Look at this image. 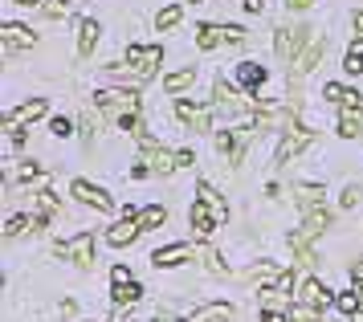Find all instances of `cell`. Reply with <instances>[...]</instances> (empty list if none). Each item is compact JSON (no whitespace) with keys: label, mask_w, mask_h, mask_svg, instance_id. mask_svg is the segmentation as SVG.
Returning a JSON list of instances; mask_svg holds the SVG:
<instances>
[{"label":"cell","mask_w":363,"mask_h":322,"mask_svg":"<svg viewBox=\"0 0 363 322\" xmlns=\"http://www.w3.org/2000/svg\"><path fill=\"white\" fill-rule=\"evenodd\" d=\"M21 4H41V0H21Z\"/></svg>","instance_id":"obj_46"},{"label":"cell","mask_w":363,"mask_h":322,"mask_svg":"<svg viewBox=\"0 0 363 322\" xmlns=\"http://www.w3.org/2000/svg\"><path fill=\"white\" fill-rule=\"evenodd\" d=\"M82 139H86V143L94 139V118H90V114H86V118H82Z\"/></svg>","instance_id":"obj_39"},{"label":"cell","mask_w":363,"mask_h":322,"mask_svg":"<svg viewBox=\"0 0 363 322\" xmlns=\"http://www.w3.org/2000/svg\"><path fill=\"white\" fill-rule=\"evenodd\" d=\"M245 277H249V282H262V286H278L281 270H278V265H269V261H262V265H253Z\"/></svg>","instance_id":"obj_23"},{"label":"cell","mask_w":363,"mask_h":322,"mask_svg":"<svg viewBox=\"0 0 363 322\" xmlns=\"http://www.w3.org/2000/svg\"><path fill=\"white\" fill-rule=\"evenodd\" d=\"M69 192L78 196V200H82L86 209H99V212H111V209H115V200H111V196L102 192V188L86 184V179H74V188H69Z\"/></svg>","instance_id":"obj_8"},{"label":"cell","mask_w":363,"mask_h":322,"mask_svg":"<svg viewBox=\"0 0 363 322\" xmlns=\"http://www.w3.org/2000/svg\"><path fill=\"white\" fill-rule=\"evenodd\" d=\"M306 147H311V131H290L278 143V163H290L294 155H302Z\"/></svg>","instance_id":"obj_12"},{"label":"cell","mask_w":363,"mask_h":322,"mask_svg":"<svg viewBox=\"0 0 363 322\" xmlns=\"http://www.w3.org/2000/svg\"><path fill=\"white\" fill-rule=\"evenodd\" d=\"M220 41H245V29H237V25H200L196 29V49H216Z\"/></svg>","instance_id":"obj_4"},{"label":"cell","mask_w":363,"mask_h":322,"mask_svg":"<svg viewBox=\"0 0 363 322\" xmlns=\"http://www.w3.org/2000/svg\"><path fill=\"white\" fill-rule=\"evenodd\" d=\"M188 221H192V228H196V237H208L213 228H220V225H216V216H213V209H208L204 200H196V204H192Z\"/></svg>","instance_id":"obj_15"},{"label":"cell","mask_w":363,"mask_h":322,"mask_svg":"<svg viewBox=\"0 0 363 322\" xmlns=\"http://www.w3.org/2000/svg\"><path fill=\"white\" fill-rule=\"evenodd\" d=\"M62 314H66V318H74V314H78V302H74V298H66V302H62Z\"/></svg>","instance_id":"obj_41"},{"label":"cell","mask_w":363,"mask_h":322,"mask_svg":"<svg viewBox=\"0 0 363 322\" xmlns=\"http://www.w3.org/2000/svg\"><path fill=\"white\" fill-rule=\"evenodd\" d=\"M37 212H41V216H53V212H57V192L41 188V192H37Z\"/></svg>","instance_id":"obj_30"},{"label":"cell","mask_w":363,"mask_h":322,"mask_svg":"<svg viewBox=\"0 0 363 322\" xmlns=\"http://www.w3.org/2000/svg\"><path fill=\"white\" fill-rule=\"evenodd\" d=\"M41 13L57 21V16H66V13H69V0H50V4H41Z\"/></svg>","instance_id":"obj_34"},{"label":"cell","mask_w":363,"mask_h":322,"mask_svg":"<svg viewBox=\"0 0 363 322\" xmlns=\"http://www.w3.org/2000/svg\"><path fill=\"white\" fill-rule=\"evenodd\" d=\"M50 131L57 135V139H69V135H74V123H69L66 114H62V118H53V123H50Z\"/></svg>","instance_id":"obj_35"},{"label":"cell","mask_w":363,"mask_h":322,"mask_svg":"<svg viewBox=\"0 0 363 322\" xmlns=\"http://www.w3.org/2000/svg\"><path fill=\"white\" fill-rule=\"evenodd\" d=\"M343 70L351 74V78H359L363 74V41H351V49H347V62Z\"/></svg>","instance_id":"obj_27"},{"label":"cell","mask_w":363,"mask_h":322,"mask_svg":"<svg viewBox=\"0 0 363 322\" xmlns=\"http://www.w3.org/2000/svg\"><path fill=\"white\" fill-rule=\"evenodd\" d=\"M330 221H335V216H330V209H306V221H302V228H298V233H290V245H294V249L311 245L314 237H323V233L330 228Z\"/></svg>","instance_id":"obj_2"},{"label":"cell","mask_w":363,"mask_h":322,"mask_svg":"<svg viewBox=\"0 0 363 322\" xmlns=\"http://www.w3.org/2000/svg\"><path fill=\"white\" fill-rule=\"evenodd\" d=\"M127 282H135L131 270H127V265H115V270H111V286H127Z\"/></svg>","instance_id":"obj_38"},{"label":"cell","mask_w":363,"mask_h":322,"mask_svg":"<svg viewBox=\"0 0 363 322\" xmlns=\"http://www.w3.org/2000/svg\"><path fill=\"white\" fill-rule=\"evenodd\" d=\"M45 111H50V106H45V98L21 102L17 111H9V114H4V123H0V127H25V123H37V118H41Z\"/></svg>","instance_id":"obj_10"},{"label":"cell","mask_w":363,"mask_h":322,"mask_svg":"<svg viewBox=\"0 0 363 322\" xmlns=\"http://www.w3.org/2000/svg\"><path fill=\"white\" fill-rule=\"evenodd\" d=\"M135 221L143 225V233H147V228H160V225L167 221V209H160V204H147V209L135 212Z\"/></svg>","instance_id":"obj_22"},{"label":"cell","mask_w":363,"mask_h":322,"mask_svg":"<svg viewBox=\"0 0 363 322\" xmlns=\"http://www.w3.org/2000/svg\"><path fill=\"white\" fill-rule=\"evenodd\" d=\"M311 4H314V0H286V9H290V13H294V9L302 13V9H311Z\"/></svg>","instance_id":"obj_43"},{"label":"cell","mask_w":363,"mask_h":322,"mask_svg":"<svg viewBox=\"0 0 363 322\" xmlns=\"http://www.w3.org/2000/svg\"><path fill=\"white\" fill-rule=\"evenodd\" d=\"M241 4H245V13H262L265 9V0H241Z\"/></svg>","instance_id":"obj_44"},{"label":"cell","mask_w":363,"mask_h":322,"mask_svg":"<svg viewBox=\"0 0 363 322\" xmlns=\"http://www.w3.org/2000/svg\"><path fill=\"white\" fill-rule=\"evenodd\" d=\"M99 33H102L99 21H90V16L78 25V53H82V57H86V53H94V45H99Z\"/></svg>","instance_id":"obj_19"},{"label":"cell","mask_w":363,"mask_h":322,"mask_svg":"<svg viewBox=\"0 0 363 322\" xmlns=\"http://www.w3.org/2000/svg\"><path fill=\"white\" fill-rule=\"evenodd\" d=\"M351 282H355V286H363V261H355V265H351Z\"/></svg>","instance_id":"obj_42"},{"label":"cell","mask_w":363,"mask_h":322,"mask_svg":"<svg viewBox=\"0 0 363 322\" xmlns=\"http://www.w3.org/2000/svg\"><path fill=\"white\" fill-rule=\"evenodd\" d=\"M111 298H115V306H131V302H139V298H143V286H139V282L115 286V290H111Z\"/></svg>","instance_id":"obj_24"},{"label":"cell","mask_w":363,"mask_h":322,"mask_svg":"<svg viewBox=\"0 0 363 322\" xmlns=\"http://www.w3.org/2000/svg\"><path fill=\"white\" fill-rule=\"evenodd\" d=\"M327 49H330V41H323V37H318V41H311V45L302 49V57L294 62V74H298V78H306V74H311L314 65H318L323 57H327Z\"/></svg>","instance_id":"obj_11"},{"label":"cell","mask_w":363,"mask_h":322,"mask_svg":"<svg viewBox=\"0 0 363 322\" xmlns=\"http://www.w3.org/2000/svg\"><path fill=\"white\" fill-rule=\"evenodd\" d=\"M323 196H327V188H318V184H294V200L302 209H318Z\"/></svg>","instance_id":"obj_20"},{"label":"cell","mask_w":363,"mask_h":322,"mask_svg":"<svg viewBox=\"0 0 363 322\" xmlns=\"http://www.w3.org/2000/svg\"><path fill=\"white\" fill-rule=\"evenodd\" d=\"M196 196H200V200H204V204H208V209H213L216 225H225V221H229V204L220 200V192H216L213 184H204V179H200V184H196Z\"/></svg>","instance_id":"obj_14"},{"label":"cell","mask_w":363,"mask_h":322,"mask_svg":"<svg viewBox=\"0 0 363 322\" xmlns=\"http://www.w3.org/2000/svg\"><path fill=\"white\" fill-rule=\"evenodd\" d=\"M25 228H29V216H13V221L4 225V237H21Z\"/></svg>","instance_id":"obj_36"},{"label":"cell","mask_w":363,"mask_h":322,"mask_svg":"<svg viewBox=\"0 0 363 322\" xmlns=\"http://www.w3.org/2000/svg\"><path fill=\"white\" fill-rule=\"evenodd\" d=\"M139 163H147V172H155V176H172L180 163H176V155L167 151V147H160L155 139H143V160Z\"/></svg>","instance_id":"obj_6"},{"label":"cell","mask_w":363,"mask_h":322,"mask_svg":"<svg viewBox=\"0 0 363 322\" xmlns=\"http://www.w3.org/2000/svg\"><path fill=\"white\" fill-rule=\"evenodd\" d=\"M237 78H241V86H262L265 70L257 62H241V65H237Z\"/></svg>","instance_id":"obj_26"},{"label":"cell","mask_w":363,"mask_h":322,"mask_svg":"<svg viewBox=\"0 0 363 322\" xmlns=\"http://www.w3.org/2000/svg\"><path fill=\"white\" fill-rule=\"evenodd\" d=\"M192 82H196V70L188 65V70H176V74H167V78H164V90H167V94H180V90H188Z\"/></svg>","instance_id":"obj_21"},{"label":"cell","mask_w":363,"mask_h":322,"mask_svg":"<svg viewBox=\"0 0 363 322\" xmlns=\"http://www.w3.org/2000/svg\"><path fill=\"white\" fill-rule=\"evenodd\" d=\"M0 37H4V45H13V49H33V41H37V33L33 29H25V25H4L0 29Z\"/></svg>","instance_id":"obj_18"},{"label":"cell","mask_w":363,"mask_h":322,"mask_svg":"<svg viewBox=\"0 0 363 322\" xmlns=\"http://www.w3.org/2000/svg\"><path fill=\"white\" fill-rule=\"evenodd\" d=\"M160 62H164V45H131L127 49V65H135L139 82H147Z\"/></svg>","instance_id":"obj_3"},{"label":"cell","mask_w":363,"mask_h":322,"mask_svg":"<svg viewBox=\"0 0 363 322\" xmlns=\"http://www.w3.org/2000/svg\"><path fill=\"white\" fill-rule=\"evenodd\" d=\"M339 135H343V139H363V118L355 111H343V118H339Z\"/></svg>","instance_id":"obj_25"},{"label":"cell","mask_w":363,"mask_h":322,"mask_svg":"<svg viewBox=\"0 0 363 322\" xmlns=\"http://www.w3.org/2000/svg\"><path fill=\"white\" fill-rule=\"evenodd\" d=\"M335 306L343 310V314H359V310H363V294H355V290L335 294Z\"/></svg>","instance_id":"obj_28"},{"label":"cell","mask_w":363,"mask_h":322,"mask_svg":"<svg viewBox=\"0 0 363 322\" xmlns=\"http://www.w3.org/2000/svg\"><path fill=\"white\" fill-rule=\"evenodd\" d=\"M57 253H62V257H69L78 270H90V265H94V233H78L74 241L57 245Z\"/></svg>","instance_id":"obj_5"},{"label":"cell","mask_w":363,"mask_h":322,"mask_svg":"<svg viewBox=\"0 0 363 322\" xmlns=\"http://www.w3.org/2000/svg\"><path fill=\"white\" fill-rule=\"evenodd\" d=\"M17 179H25V184L45 179V167H41V163H21V167H17Z\"/></svg>","instance_id":"obj_33"},{"label":"cell","mask_w":363,"mask_h":322,"mask_svg":"<svg viewBox=\"0 0 363 322\" xmlns=\"http://www.w3.org/2000/svg\"><path fill=\"white\" fill-rule=\"evenodd\" d=\"M339 204H343V209H355V204H359V184H347V188H343V200H339Z\"/></svg>","instance_id":"obj_37"},{"label":"cell","mask_w":363,"mask_h":322,"mask_svg":"<svg viewBox=\"0 0 363 322\" xmlns=\"http://www.w3.org/2000/svg\"><path fill=\"white\" fill-rule=\"evenodd\" d=\"M196 160V155H192V151H188V147H184V151H176V163H180V167H188V163Z\"/></svg>","instance_id":"obj_40"},{"label":"cell","mask_w":363,"mask_h":322,"mask_svg":"<svg viewBox=\"0 0 363 322\" xmlns=\"http://www.w3.org/2000/svg\"><path fill=\"white\" fill-rule=\"evenodd\" d=\"M200 257H204V265H208V274H216V277H225L229 270H225V261H220V253L216 249H200Z\"/></svg>","instance_id":"obj_32"},{"label":"cell","mask_w":363,"mask_h":322,"mask_svg":"<svg viewBox=\"0 0 363 322\" xmlns=\"http://www.w3.org/2000/svg\"><path fill=\"white\" fill-rule=\"evenodd\" d=\"M192 257V245H167V249H155V257L151 265H160V270H172V265H180V261Z\"/></svg>","instance_id":"obj_16"},{"label":"cell","mask_w":363,"mask_h":322,"mask_svg":"<svg viewBox=\"0 0 363 322\" xmlns=\"http://www.w3.org/2000/svg\"><path fill=\"white\" fill-rule=\"evenodd\" d=\"M155 25H160V29H176V25H180V4H167V9H160Z\"/></svg>","instance_id":"obj_31"},{"label":"cell","mask_w":363,"mask_h":322,"mask_svg":"<svg viewBox=\"0 0 363 322\" xmlns=\"http://www.w3.org/2000/svg\"><path fill=\"white\" fill-rule=\"evenodd\" d=\"M318 318H323L318 306H306V302H294L290 306V322H318Z\"/></svg>","instance_id":"obj_29"},{"label":"cell","mask_w":363,"mask_h":322,"mask_svg":"<svg viewBox=\"0 0 363 322\" xmlns=\"http://www.w3.org/2000/svg\"><path fill=\"white\" fill-rule=\"evenodd\" d=\"M306 37H311V29H306V25H294V29H278V37H274V49H278L281 62H294L298 53H302V45H306Z\"/></svg>","instance_id":"obj_7"},{"label":"cell","mask_w":363,"mask_h":322,"mask_svg":"<svg viewBox=\"0 0 363 322\" xmlns=\"http://www.w3.org/2000/svg\"><path fill=\"white\" fill-rule=\"evenodd\" d=\"M139 233H143V225H139L135 216H127V221H118V225L106 233V245H115V249H127V245H131Z\"/></svg>","instance_id":"obj_13"},{"label":"cell","mask_w":363,"mask_h":322,"mask_svg":"<svg viewBox=\"0 0 363 322\" xmlns=\"http://www.w3.org/2000/svg\"><path fill=\"white\" fill-rule=\"evenodd\" d=\"M176 114L180 123H188V131H208L213 127V106H192V102H176Z\"/></svg>","instance_id":"obj_9"},{"label":"cell","mask_w":363,"mask_h":322,"mask_svg":"<svg viewBox=\"0 0 363 322\" xmlns=\"http://www.w3.org/2000/svg\"><path fill=\"white\" fill-rule=\"evenodd\" d=\"M351 21H355V33H363V13H355Z\"/></svg>","instance_id":"obj_45"},{"label":"cell","mask_w":363,"mask_h":322,"mask_svg":"<svg viewBox=\"0 0 363 322\" xmlns=\"http://www.w3.org/2000/svg\"><path fill=\"white\" fill-rule=\"evenodd\" d=\"M298 302H306V306H318V310H327L330 294L323 290V282H318V277H306V282H302V290H298Z\"/></svg>","instance_id":"obj_17"},{"label":"cell","mask_w":363,"mask_h":322,"mask_svg":"<svg viewBox=\"0 0 363 322\" xmlns=\"http://www.w3.org/2000/svg\"><path fill=\"white\" fill-rule=\"evenodd\" d=\"M188 4H204V0H188Z\"/></svg>","instance_id":"obj_47"},{"label":"cell","mask_w":363,"mask_h":322,"mask_svg":"<svg viewBox=\"0 0 363 322\" xmlns=\"http://www.w3.org/2000/svg\"><path fill=\"white\" fill-rule=\"evenodd\" d=\"M94 98H99L102 118H111V123H118V127L139 114V94H135V90H99Z\"/></svg>","instance_id":"obj_1"}]
</instances>
